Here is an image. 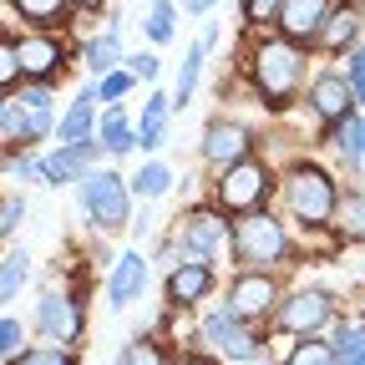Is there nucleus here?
<instances>
[{
  "label": "nucleus",
  "mask_w": 365,
  "mask_h": 365,
  "mask_svg": "<svg viewBox=\"0 0 365 365\" xmlns=\"http://www.w3.org/2000/svg\"><path fill=\"white\" fill-rule=\"evenodd\" d=\"M97 143H102L107 158H127V153L137 148V127L127 122L122 107H107V112L97 117Z\"/></svg>",
  "instance_id": "24"
},
{
  "label": "nucleus",
  "mask_w": 365,
  "mask_h": 365,
  "mask_svg": "<svg viewBox=\"0 0 365 365\" xmlns=\"http://www.w3.org/2000/svg\"><path fill=\"white\" fill-rule=\"evenodd\" d=\"M117 365H168V360H163V350L153 340H127L117 350Z\"/></svg>",
  "instance_id": "35"
},
{
  "label": "nucleus",
  "mask_w": 365,
  "mask_h": 365,
  "mask_svg": "<svg viewBox=\"0 0 365 365\" xmlns=\"http://www.w3.org/2000/svg\"><path fill=\"white\" fill-rule=\"evenodd\" d=\"M309 112L325 127H340L345 117H355V86H350V76L335 71V66L314 71V81H309Z\"/></svg>",
  "instance_id": "15"
},
{
  "label": "nucleus",
  "mask_w": 365,
  "mask_h": 365,
  "mask_svg": "<svg viewBox=\"0 0 365 365\" xmlns=\"http://www.w3.org/2000/svg\"><path fill=\"white\" fill-rule=\"evenodd\" d=\"M228 228L234 223H223V208H188L178 218L173 239H178V249L188 259H213L223 249V239H228Z\"/></svg>",
  "instance_id": "10"
},
{
  "label": "nucleus",
  "mask_w": 365,
  "mask_h": 365,
  "mask_svg": "<svg viewBox=\"0 0 365 365\" xmlns=\"http://www.w3.org/2000/svg\"><path fill=\"white\" fill-rule=\"evenodd\" d=\"M218 6V0H182V11H188V16H208Z\"/></svg>",
  "instance_id": "41"
},
{
  "label": "nucleus",
  "mask_w": 365,
  "mask_h": 365,
  "mask_svg": "<svg viewBox=\"0 0 365 365\" xmlns=\"http://www.w3.org/2000/svg\"><path fill=\"white\" fill-rule=\"evenodd\" d=\"M279 279H274L269 269H239L234 274V284H228V299H223V309H234L239 319H264V314H274L279 309Z\"/></svg>",
  "instance_id": "8"
},
{
  "label": "nucleus",
  "mask_w": 365,
  "mask_h": 365,
  "mask_svg": "<svg viewBox=\"0 0 365 365\" xmlns=\"http://www.w3.org/2000/svg\"><path fill=\"white\" fill-rule=\"evenodd\" d=\"M36 330L51 345H71L81 335V299L71 289H41V299H36Z\"/></svg>",
  "instance_id": "13"
},
{
  "label": "nucleus",
  "mask_w": 365,
  "mask_h": 365,
  "mask_svg": "<svg viewBox=\"0 0 365 365\" xmlns=\"http://www.w3.org/2000/svg\"><path fill=\"white\" fill-rule=\"evenodd\" d=\"M269 188H274L269 163H264V158H244V163H234V168L218 173L213 198H218L223 213H259L264 198H269Z\"/></svg>",
  "instance_id": "6"
},
{
  "label": "nucleus",
  "mask_w": 365,
  "mask_h": 365,
  "mask_svg": "<svg viewBox=\"0 0 365 365\" xmlns=\"http://www.w3.org/2000/svg\"><path fill=\"white\" fill-rule=\"evenodd\" d=\"M284 365H340V360H335V345H330V340L304 335V340L289 350V360H284Z\"/></svg>",
  "instance_id": "31"
},
{
  "label": "nucleus",
  "mask_w": 365,
  "mask_h": 365,
  "mask_svg": "<svg viewBox=\"0 0 365 365\" xmlns=\"http://www.w3.org/2000/svg\"><path fill=\"white\" fill-rule=\"evenodd\" d=\"M198 335H203V345L218 350L223 360H239V365H254V360H259V335L249 330V319H239L234 309H223V304L203 314Z\"/></svg>",
  "instance_id": "7"
},
{
  "label": "nucleus",
  "mask_w": 365,
  "mask_h": 365,
  "mask_svg": "<svg viewBox=\"0 0 365 365\" xmlns=\"http://www.w3.org/2000/svg\"><path fill=\"white\" fill-rule=\"evenodd\" d=\"M345 76H350V86H355V102L365 107V46H355V51L345 56Z\"/></svg>",
  "instance_id": "39"
},
{
  "label": "nucleus",
  "mask_w": 365,
  "mask_h": 365,
  "mask_svg": "<svg viewBox=\"0 0 365 365\" xmlns=\"http://www.w3.org/2000/svg\"><path fill=\"white\" fill-rule=\"evenodd\" d=\"M228 249L244 269H274L279 259H289V234L274 213H244L234 228H228Z\"/></svg>",
  "instance_id": "4"
},
{
  "label": "nucleus",
  "mask_w": 365,
  "mask_h": 365,
  "mask_svg": "<svg viewBox=\"0 0 365 365\" xmlns=\"http://www.w3.org/2000/svg\"><path fill=\"white\" fill-rule=\"evenodd\" d=\"M127 188H132V198H143V203H153V198H163L168 188H173V173L163 168V163H143L132 178H127Z\"/></svg>",
  "instance_id": "29"
},
{
  "label": "nucleus",
  "mask_w": 365,
  "mask_h": 365,
  "mask_svg": "<svg viewBox=\"0 0 365 365\" xmlns=\"http://www.w3.org/2000/svg\"><path fill=\"white\" fill-rule=\"evenodd\" d=\"M330 11H335L330 0H284V11H279V36L294 41V46H309V41H319Z\"/></svg>",
  "instance_id": "18"
},
{
  "label": "nucleus",
  "mask_w": 365,
  "mask_h": 365,
  "mask_svg": "<svg viewBox=\"0 0 365 365\" xmlns=\"http://www.w3.org/2000/svg\"><path fill=\"white\" fill-rule=\"evenodd\" d=\"M127 71H132L137 81H158V76H163V61H158L153 51H137V56H127Z\"/></svg>",
  "instance_id": "40"
},
{
  "label": "nucleus",
  "mask_w": 365,
  "mask_h": 365,
  "mask_svg": "<svg viewBox=\"0 0 365 365\" xmlns=\"http://www.w3.org/2000/svg\"><path fill=\"white\" fill-rule=\"evenodd\" d=\"M284 208L294 213V223H304V228H325V223H335V208H340V182H335V173H325L319 163H294L289 173H284Z\"/></svg>",
  "instance_id": "2"
},
{
  "label": "nucleus",
  "mask_w": 365,
  "mask_h": 365,
  "mask_svg": "<svg viewBox=\"0 0 365 365\" xmlns=\"http://www.w3.org/2000/svg\"><path fill=\"white\" fill-rule=\"evenodd\" d=\"M168 122H173V97L153 91V97L143 102V122H137V148H143V153H158V148L168 143Z\"/></svg>",
  "instance_id": "23"
},
{
  "label": "nucleus",
  "mask_w": 365,
  "mask_h": 365,
  "mask_svg": "<svg viewBox=\"0 0 365 365\" xmlns=\"http://www.w3.org/2000/svg\"><path fill=\"white\" fill-rule=\"evenodd\" d=\"M97 163H102V143H97V137H91V143H56L51 153L41 158L36 178L46 182V188H61V182H81Z\"/></svg>",
  "instance_id": "14"
},
{
  "label": "nucleus",
  "mask_w": 365,
  "mask_h": 365,
  "mask_svg": "<svg viewBox=\"0 0 365 365\" xmlns=\"http://www.w3.org/2000/svg\"><path fill=\"white\" fill-rule=\"evenodd\" d=\"M26 193H0V239H11L16 228H21V218H26Z\"/></svg>",
  "instance_id": "34"
},
{
  "label": "nucleus",
  "mask_w": 365,
  "mask_h": 365,
  "mask_svg": "<svg viewBox=\"0 0 365 365\" xmlns=\"http://www.w3.org/2000/svg\"><path fill=\"white\" fill-rule=\"evenodd\" d=\"M76 198H81V213H86V223L97 228V234H117V228L132 223V188L112 168H91L76 182Z\"/></svg>",
  "instance_id": "3"
},
{
  "label": "nucleus",
  "mask_w": 365,
  "mask_h": 365,
  "mask_svg": "<svg viewBox=\"0 0 365 365\" xmlns=\"http://www.w3.org/2000/svg\"><path fill=\"white\" fill-rule=\"evenodd\" d=\"M335 319V294L330 289H294L279 299V309H274V325L289 330V335H314L319 325H330Z\"/></svg>",
  "instance_id": "9"
},
{
  "label": "nucleus",
  "mask_w": 365,
  "mask_h": 365,
  "mask_svg": "<svg viewBox=\"0 0 365 365\" xmlns=\"http://www.w3.org/2000/svg\"><path fill=\"white\" fill-rule=\"evenodd\" d=\"M335 234H340V244H365V193H360V188H345V193H340Z\"/></svg>",
  "instance_id": "26"
},
{
  "label": "nucleus",
  "mask_w": 365,
  "mask_h": 365,
  "mask_svg": "<svg viewBox=\"0 0 365 365\" xmlns=\"http://www.w3.org/2000/svg\"><path fill=\"white\" fill-rule=\"evenodd\" d=\"M178 365H203V360H178Z\"/></svg>",
  "instance_id": "43"
},
{
  "label": "nucleus",
  "mask_w": 365,
  "mask_h": 365,
  "mask_svg": "<svg viewBox=\"0 0 365 365\" xmlns=\"http://www.w3.org/2000/svg\"><path fill=\"white\" fill-rule=\"evenodd\" d=\"M284 0H244V21L249 26H264V21H279Z\"/></svg>",
  "instance_id": "38"
},
{
  "label": "nucleus",
  "mask_w": 365,
  "mask_h": 365,
  "mask_svg": "<svg viewBox=\"0 0 365 365\" xmlns=\"http://www.w3.org/2000/svg\"><path fill=\"white\" fill-rule=\"evenodd\" d=\"M16 81H26V76H21V56H16V41L0 36V97H11Z\"/></svg>",
  "instance_id": "33"
},
{
  "label": "nucleus",
  "mask_w": 365,
  "mask_h": 365,
  "mask_svg": "<svg viewBox=\"0 0 365 365\" xmlns=\"http://www.w3.org/2000/svg\"><path fill=\"white\" fill-rule=\"evenodd\" d=\"M16 56H21V76L31 86H51L61 71H66V46L51 36V31H31L16 41Z\"/></svg>",
  "instance_id": "11"
},
{
  "label": "nucleus",
  "mask_w": 365,
  "mask_h": 365,
  "mask_svg": "<svg viewBox=\"0 0 365 365\" xmlns=\"http://www.w3.org/2000/svg\"><path fill=\"white\" fill-rule=\"evenodd\" d=\"M91 132H97V86H81L56 117V143H91Z\"/></svg>",
  "instance_id": "20"
},
{
  "label": "nucleus",
  "mask_w": 365,
  "mask_h": 365,
  "mask_svg": "<svg viewBox=\"0 0 365 365\" xmlns=\"http://www.w3.org/2000/svg\"><path fill=\"white\" fill-rule=\"evenodd\" d=\"M360 36H365V21H360V6H355V0L335 6L330 21H325V31H319V41H325V51H330V56H350Z\"/></svg>",
  "instance_id": "21"
},
{
  "label": "nucleus",
  "mask_w": 365,
  "mask_h": 365,
  "mask_svg": "<svg viewBox=\"0 0 365 365\" xmlns=\"http://www.w3.org/2000/svg\"><path fill=\"white\" fill-rule=\"evenodd\" d=\"M21 345H26V325H21L16 314H6V319H0V360L21 355Z\"/></svg>",
  "instance_id": "36"
},
{
  "label": "nucleus",
  "mask_w": 365,
  "mask_h": 365,
  "mask_svg": "<svg viewBox=\"0 0 365 365\" xmlns=\"http://www.w3.org/2000/svg\"><path fill=\"white\" fill-rule=\"evenodd\" d=\"M11 112H16V102L0 97V137H6V127H11Z\"/></svg>",
  "instance_id": "42"
},
{
  "label": "nucleus",
  "mask_w": 365,
  "mask_h": 365,
  "mask_svg": "<svg viewBox=\"0 0 365 365\" xmlns=\"http://www.w3.org/2000/svg\"><path fill=\"white\" fill-rule=\"evenodd\" d=\"M330 148L340 153L345 168H365V117H345L340 127H330Z\"/></svg>",
  "instance_id": "25"
},
{
  "label": "nucleus",
  "mask_w": 365,
  "mask_h": 365,
  "mask_svg": "<svg viewBox=\"0 0 365 365\" xmlns=\"http://www.w3.org/2000/svg\"><path fill=\"white\" fill-rule=\"evenodd\" d=\"M132 81H137V76H132V71H112V76H102V81H97V97H102V102H112V107H117V102H122V97H127V91H132Z\"/></svg>",
  "instance_id": "37"
},
{
  "label": "nucleus",
  "mask_w": 365,
  "mask_h": 365,
  "mask_svg": "<svg viewBox=\"0 0 365 365\" xmlns=\"http://www.w3.org/2000/svg\"><path fill=\"white\" fill-rule=\"evenodd\" d=\"M249 81H254V97L269 107V112H284L299 86H304V51L284 36H264L254 41L249 51Z\"/></svg>",
  "instance_id": "1"
},
{
  "label": "nucleus",
  "mask_w": 365,
  "mask_h": 365,
  "mask_svg": "<svg viewBox=\"0 0 365 365\" xmlns=\"http://www.w3.org/2000/svg\"><path fill=\"white\" fill-rule=\"evenodd\" d=\"M148 254L143 249H122L117 259H112V269H107V304L112 309H127L137 294L148 289Z\"/></svg>",
  "instance_id": "17"
},
{
  "label": "nucleus",
  "mask_w": 365,
  "mask_h": 365,
  "mask_svg": "<svg viewBox=\"0 0 365 365\" xmlns=\"http://www.w3.org/2000/svg\"><path fill=\"white\" fill-rule=\"evenodd\" d=\"M360 365H365V360H360Z\"/></svg>",
  "instance_id": "44"
},
{
  "label": "nucleus",
  "mask_w": 365,
  "mask_h": 365,
  "mask_svg": "<svg viewBox=\"0 0 365 365\" xmlns=\"http://www.w3.org/2000/svg\"><path fill=\"white\" fill-rule=\"evenodd\" d=\"M16 112H11V127H6V143L16 153H31L36 143H46V137L56 132V97H51V86H21L16 91Z\"/></svg>",
  "instance_id": "5"
},
{
  "label": "nucleus",
  "mask_w": 365,
  "mask_h": 365,
  "mask_svg": "<svg viewBox=\"0 0 365 365\" xmlns=\"http://www.w3.org/2000/svg\"><path fill=\"white\" fill-rule=\"evenodd\" d=\"M81 56H86V71L97 76V81L112 76V71H122V61H127V56H122V21L107 16V31H102V36H91Z\"/></svg>",
  "instance_id": "22"
},
{
  "label": "nucleus",
  "mask_w": 365,
  "mask_h": 365,
  "mask_svg": "<svg viewBox=\"0 0 365 365\" xmlns=\"http://www.w3.org/2000/svg\"><path fill=\"white\" fill-rule=\"evenodd\" d=\"M244 158H254V132L239 117H213L203 127V163L223 173V168H234Z\"/></svg>",
  "instance_id": "12"
},
{
  "label": "nucleus",
  "mask_w": 365,
  "mask_h": 365,
  "mask_svg": "<svg viewBox=\"0 0 365 365\" xmlns=\"http://www.w3.org/2000/svg\"><path fill=\"white\" fill-rule=\"evenodd\" d=\"M11 11H16L31 31H51V26H66L71 0H11Z\"/></svg>",
  "instance_id": "27"
},
{
  "label": "nucleus",
  "mask_w": 365,
  "mask_h": 365,
  "mask_svg": "<svg viewBox=\"0 0 365 365\" xmlns=\"http://www.w3.org/2000/svg\"><path fill=\"white\" fill-rule=\"evenodd\" d=\"M213 284H218V274H213V264H208V259H182V264H173V269H168L163 294H168V304H173V309H188V304L208 299V294H213Z\"/></svg>",
  "instance_id": "16"
},
{
  "label": "nucleus",
  "mask_w": 365,
  "mask_h": 365,
  "mask_svg": "<svg viewBox=\"0 0 365 365\" xmlns=\"http://www.w3.org/2000/svg\"><path fill=\"white\" fill-rule=\"evenodd\" d=\"M26 284H31V254H26V249L0 254V304H11Z\"/></svg>",
  "instance_id": "28"
},
{
  "label": "nucleus",
  "mask_w": 365,
  "mask_h": 365,
  "mask_svg": "<svg viewBox=\"0 0 365 365\" xmlns=\"http://www.w3.org/2000/svg\"><path fill=\"white\" fill-rule=\"evenodd\" d=\"M6 365H76V350H66V345H26Z\"/></svg>",
  "instance_id": "32"
},
{
  "label": "nucleus",
  "mask_w": 365,
  "mask_h": 365,
  "mask_svg": "<svg viewBox=\"0 0 365 365\" xmlns=\"http://www.w3.org/2000/svg\"><path fill=\"white\" fill-rule=\"evenodd\" d=\"M213 41H218V21H208V26L198 31V41L182 51V66H178V81H173V107H188V102H193V91H198V81H203V61H208V51H213Z\"/></svg>",
  "instance_id": "19"
},
{
  "label": "nucleus",
  "mask_w": 365,
  "mask_h": 365,
  "mask_svg": "<svg viewBox=\"0 0 365 365\" xmlns=\"http://www.w3.org/2000/svg\"><path fill=\"white\" fill-rule=\"evenodd\" d=\"M143 31L153 46H168L178 36V6L173 0H148V16H143Z\"/></svg>",
  "instance_id": "30"
}]
</instances>
